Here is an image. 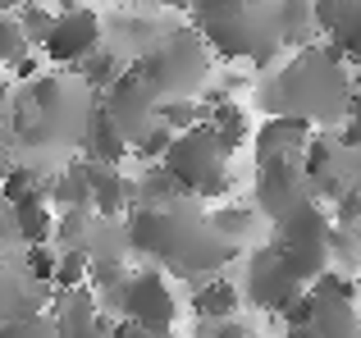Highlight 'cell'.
<instances>
[{"instance_id": "6da1fadb", "label": "cell", "mask_w": 361, "mask_h": 338, "mask_svg": "<svg viewBox=\"0 0 361 338\" xmlns=\"http://www.w3.org/2000/svg\"><path fill=\"white\" fill-rule=\"evenodd\" d=\"M123 238L133 251L174 265L178 275H215L238 256V242L220 238L192 201H165V206H137L123 224Z\"/></svg>"}, {"instance_id": "7a4b0ae2", "label": "cell", "mask_w": 361, "mask_h": 338, "mask_svg": "<svg viewBox=\"0 0 361 338\" xmlns=\"http://www.w3.org/2000/svg\"><path fill=\"white\" fill-rule=\"evenodd\" d=\"M270 115H298L307 124H338L353 115V82L348 64L329 46H302L261 92Z\"/></svg>"}, {"instance_id": "3957f363", "label": "cell", "mask_w": 361, "mask_h": 338, "mask_svg": "<svg viewBox=\"0 0 361 338\" xmlns=\"http://www.w3.org/2000/svg\"><path fill=\"white\" fill-rule=\"evenodd\" d=\"M229 156L233 151L202 119V124H192V128L169 137L165 156H160L156 165L174 178L183 196H224V187H229Z\"/></svg>"}, {"instance_id": "277c9868", "label": "cell", "mask_w": 361, "mask_h": 338, "mask_svg": "<svg viewBox=\"0 0 361 338\" xmlns=\"http://www.w3.org/2000/svg\"><path fill=\"white\" fill-rule=\"evenodd\" d=\"M197 37L206 42V51L224 55V60H252V64H270L279 46V27H274V5L256 0L243 5L233 14H215V18H197Z\"/></svg>"}, {"instance_id": "5b68a950", "label": "cell", "mask_w": 361, "mask_h": 338, "mask_svg": "<svg viewBox=\"0 0 361 338\" xmlns=\"http://www.w3.org/2000/svg\"><path fill=\"white\" fill-rule=\"evenodd\" d=\"M133 69L142 73V82L151 87V96H197L202 82L211 78V51L197 32H174L147 51Z\"/></svg>"}, {"instance_id": "8992f818", "label": "cell", "mask_w": 361, "mask_h": 338, "mask_svg": "<svg viewBox=\"0 0 361 338\" xmlns=\"http://www.w3.org/2000/svg\"><path fill=\"white\" fill-rule=\"evenodd\" d=\"M115 306L128 325L137 330H151V334H169L178 320V306H174V293L169 284L156 275V270H137V275H123L119 293H115Z\"/></svg>"}, {"instance_id": "52a82bcc", "label": "cell", "mask_w": 361, "mask_h": 338, "mask_svg": "<svg viewBox=\"0 0 361 338\" xmlns=\"http://www.w3.org/2000/svg\"><path fill=\"white\" fill-rule=\"evenodd\" d=\"M307 201H311V183L293 156H274V161L256 165V206L270 220H283V215H293Z\"/></svg>"}, {"instance_id": "ba28073f", "label": "cell", "mask_w": 361, "mask_h": 338, "mask_svg": "<svg viewBox=\"0 0 361 338\" xmlns=\"http://www.w3.org/2000/svg\"><path fill=\"white\" fill-rule=\"evenodd\" d=\"M97 46H101V18L92 9H78V5H69L60 18H51V27L42 37L46 60H55V64H78Z\"/></svg>"}, {"instance_id": "9c48e42d", "label": "cell", "mask_w": 361, "mask_h": 338, "mask_svg": "<svg viewBox=\"0 0 361 338\" xmlns=\"http://www.w3.org/2000/svg\"><path fill=\"white\" fill-rule=\"evenodd\" d=\"M101 106H106V115L115 119V128L128 142L156 124V96H151V87L142 82L137 69H119V78L106 87V101H101Z\"/></svg>"}, {"instance_id": "30bf717a", "label": "cell", "mask_w": 361, "mask_h": 338, "mask_svg": "<svg viewBox=\"0 0 361 338\" xmlns=\"http://www.w3.org/2000/svg\"><path fill=\"white\" fill-rule=\"evenodd\" d=\"M298 293H302V284L288 275V265L274 256V247L256 251L252 265H247V288H243L247 302L261 306V311H283Z\"/></svg>"}, {"instance_id": "8fae6325", "label": "cell", "mask_w": 361, "mask_h": 338, "mask_svg": "<svg viewBox=\"0 0 361 338\" xmlns=\"http://www.w3.org/2000/svg\"><path fill=\"white\" fill-rule=\"evenodd\" d=\"M115 325L101 315L97 297L87 293V288H60V297H55L51 306V334L55 338H110Z\"/></svg>"}, {"instance_id": "7c38bea8", "label": "cell", "mask_w": 361, "mask_h": 338, "mask_svg": "<svg viewBox=\"0 0 361 338\" xmlns=\"http://www.w3.org/2000/svg\"><path fill=\"white\" fill-rule=\"evenodd\" d=\"M311 128L316 124H307V119H298V115H270L261 124V133L252 137L256 142V165L274 161V156H293V161H298V151L307 146Z\"/></svg>"}, {"instance_id": "4fadbf2b", "label": "cell", "mask_w": 361, "mask_h": 338, "mask_svg": "<svg viewBox=\"0 0 361 338\" xmlns=\"http://www.w3.org/2000/svg\"><path fill=\"white\" fill-rule=\"evenodd\" d=\"M82 151H87L92 165H119L128 156V137L115 128V119L106 115V106H92L87 110V124H82Z\"/></svg>"}, {"instance_id": "5bb4252c", "label": "cell", "mask_w": 361, "mask_h": 338, "mask_svg": "<svg viewBox=\"0 0 361 338\" xmlns=\"http://www.w3.org/2000/svg\"><path fill=\"white\" fill-rule=\"evenodd\" d=\"M133 192H128V178H119L115 165H92L87 161V206L101 215V220H115V215L128 211Z\"/></svg>"}, {"instance_id": "9a60e30c", "label": "cell", "mask_w": 361, "mask_h": 338, "mask_svg": "<svg viewBox=\"0 0 361 338\" xmlns=\"http://www.w3.org/2000/svg\"><path fill=\"white\" fill-rule=\"evenodd\" d=\"M9 224H14V238L27 242V247H37V242H51V229H55L51 211L42 206V192L9 201Z\"/></svg>"}, {"instance_id": "2e32d148", "label": "cell", "mask_w": 361, "mask_h": 338, "mask_svg": "<svg viewBox=\"0 0 361 338\" xmlns=\"http://www.w3.org/2000/svg\"><path fill=\"white\" fill-rule=\"evenodd\" d=\"M238 302H243V293L229 279H202L192 293V311L202 320H229V315H238Z\"/></svg>"}, {"instance_id": "e0dca14e", "label": "cell", "mask_w": 361, "mask_h": 338, "mask_svg": "<svg viewBox=\"0 0 361 338\" xmlns=\"http://www.w3.org/2000/svg\"><path fill=\"white\" fill-rule=\"evenodd\" d=\"M325 37H329V51L343 64L357 60V51H361V0H343V5H338V18L329 23Z\"/></svg>"}, {"instance_id": "ac0fdd59", "label": "cell", "mask_w": 361, "mask_h": 338, "mask_svg": "<svg viewBox=\"0 0 361 338\" xmlns=\"http://www.w3.org/2000/svg\"><path fill=\"white\" fill-rule=\"evenodd\" d=\"M274 5V27H279V46H307L311 27V0H270Z\"/></svg>"}, {"instance_id": "d6986e66", "label": "cell", "mask_w": 361, "mask_h": 338, "mask_svg": "<svg viewBox=\"0 0 361 338\" xmlns=\"http://www.w3.org/2000/svg\"><path fill=\"white\" fill-rule=\"evenodd\" d=\"M311 334L316 338H361L357 334V306L353 302H316Z\"/></svg>"}, {"instance_id": "ffe728a7", "label": "cell", "mask_w": 361, "mask_h": 338, "mask_svg": "<svg viewBox=\"0 0 361 338\" xmlns=\"http://www.w3.org/2000/svg\"><path fill=\"white\" fill-rule=\"evenodd\" d=\"M206 124L215 128V137H220L229 151H238V146L247 142V133H252V124H247V115L233 101H215L211 110H206Z\"/></svg>"}, {"instance_id": "44dd1931", "label": "cell", "mask_w": 361, "mask_h": 338, "mask_svg": "<svg viewBox=\"0 0 361 338\" xmlns=\"http://www.w3.org/2000/svg\"><path fill=\"white\" fill-rule=\"evenodd\" d=\"M51 196L60 206H69V211H82V206H87V161L64 165L60 174H55V183H51Z\"/></svg>"}, {"instance_id": "7402d4cb", "label": "cell", "mask_w": 361, "mask_h": 338, "mask_svg": "<svg viewBox=\"0 0 361 338\" xmlns=\"http://www.w3.org/2000/svg\"><path fill=\"white\" fill-rule=\"evenodd\" d=\"M202 106H192V96H160L156 101V124L169 128V133H183V128L202 124Z\"/></svg>"}, {"instance_id": "603a6c76", "label": "cell", "mask_w": 361, "mask_h": 338, "mask_svg": "<svg viewBox=\"0 0 361 338\" xmlns=\"http://www.w3.org/2000/svg\"><path fill=\"white\" fill-rule=\"evenodd\" d=\"M119 69H123V60L115 51H92L87 60H78V73H82V87H92V92H106L110 82L119 78Z\"/></svg>"}, {"instance_id": "cb8c5ba5", "label": "cell", "mask_w": 361, "mask_h": 338, "mask_svg": "<svg viewBox=\"0 0 361 338\" xmlns=\"http://www.w3.org/2000/svg\"><path fill=\"white\" fill-rule=\"evenodd\" d=\"M307 293L316 297V302H353L357 288H353V275H343V270H320L307 284Z\"/></svg>"}, {"instance_id": "d4e9b609", "label": "cell", "mask_w": 361, "mask_h": 338, "mask_svg": "<svg viewBox=\"0 0 361 338\" xmlns=\"http://www.w3.org/2000/svg\"><path fill=\"white\" fill-rule=\"evenodd\" d=\"M32 192H42V174L32 165H9L0 174V196L5 201H18V196H32Z\"/></svg>"}, {"instance_id": "484cf974", "label": "cell", "mask_w": 361, "mask_h": 338, "mask_svg": "<svg viewBox=\"0 0 361 338\" xmlns=\"http://www.w3.org/2000/svg\"><path fill=\"white\" fill-rule=\"evenodd\" d=\"M206 220H211V229L220 233V238H229V242H243L247 233H252V206H238V211H211L206 215Z\"/></svg>"}, {"instance_id": "4316f807", "label": "cell", "mask_w": 361, "mask_h": 338, "mask_svg": "<svg viewBox=\"0 0 361 338\" xmlns=\"http://www.w3.org/2000/svg\"><path fill=\"white\" fill-rule=\"evenodd\" d=\"M51 284H60V288H78V284H87V251L73 247V251H64V256H55V275H51Z\"/></svg>"}, {"instance_id": "83f0119b", "label": "cell", "mask_w": 361, "mask_h": 338, "mask_svg": "<svg viewBox=\"0 0 361 338\" xmlns=\"http://www.w3.org/2000/svg\"><path fill=\"white\" fill-rule=\"evenodd\" d=\"M51 18H55V14H46L42 5H23V9L14 14V23H18V32H23V42H27V46H42L46 27H51Z\"/></svg>"}, {"instance_id": "f1b7e54d", "label": "cell", "mask_w": 361, "mask_h": 338, "mask_svg": "<svg viewBox=\"0 0 361 338\" xmlns=\"http://www.w3.org/2000/svg\"><path fill=\"white\" fill-rule=\"evenodd\" d=\"M0 338H55L46 315H14V320H0Z\"/></svg>"}, {"instance_id": "f546056e", "label": "cell", "mask_w": 361, "mask_h": 338, "mask_svg": "<svg viewBox=\"0 0 361 338\" xmlns=\"http://www.w3.org/2000/svg\"><path fill=\"white\" fill-rule=\"evenodd\" d=\"M23 51H27V42H23V32H18V23L9 14H0V64H14Z\"/></svg>"}, {"instance_id": "4dcf8cb0", "label": "cell", "mask_w": 361, "mask_h": 338, "mask_svg": "<svg viewBox=\"0 0 361 338\" xmlns=\"http://www.w3.org/2000/svg\"><path fill=\"white\" fill-rule=\"evenodd\" d=\"M334 201H338V211L329 215V224H343V229H357V215H361V196H357V187H343V192H338Z\"/></svg>"}, {"instance_id": "1f68e13d", "label": "cell", "mask_w": 361, "mask_h": 338, "mask_svg": "<svg viewBox=\"0 0 361 338\" xmlns=\"http://www.w3.org/2000/svg\"><path fill=\"white\" fill-rule=\"evenodd\" d=\"M311 311H316V297L302 288V293L293 297L288 306H283V320H288V330H307V325H311Z\"/></svg>"}, {"instance_id": "d6a6232c", "label": "cell", "mask_w": 361, "mask_h": 338, "mask_svg": "<svg viewBox=\"0 0 361 338\" xmlns=\"http://www.w3.org/2000/svg\"><path fill=\"white\" fill-rule=\"evenodd\" d=\"M27 275H32L37 284H51V275H55V256L46 251V242L27 247Z\"/></svg>"}, {"instance_id": "836d02e7", "label": "cell", "mask_w": 361, "mask_h": 338, "mask_svg": "<svg viewBox=\"0 0 361 338\" xmlns=\"http://www.w3.org/2000/svg\"><path fill=\"white\" fill-rule=\"evenodd\" d=\"M51 233H60V242H73V247H78V242L87 238V215H82V211H69Z\"/></svg>"}, {"instance_id": "e575fe53", "label": "cell", "mask_w": 361, "mask_h": 338, "mask_svg": "<svg viewBox=\"0 0 361 338\" xmlns=\"http://www.w3.org/2000/svg\"><path fill=\"white\" fill-rule=\"evenodd\" d=\"M202 338H247V325L238 315H229V320H202Z\"/></svg>"}, {"instance_id": "d590c367", "label": "cell", "mask_w": 361, "mask_h": 338, "mask_svg": "<svg viewBox=\"0 0 361 338\" xmlns=\"http://www.w3.org/2000/svg\"><path fill=\"white\" fill-rule=\"evenodd\" d=\"M243 5H256V0H192V14L197 18H215V14H233Z\"/></svg>"}, {"instance_id": "8d00e7d4", "label": "cell", "mask_w": 361, "mask_h": 338, "mask_svg": "<svg viewBox=\"0 0 361 338\" xmlns=\"http://www.w3.org/2000/svg\"><path fill=\"white\" fill-rule=\"evenodd\" d=\"M338 5H343V0H311V27L329 32V23L338 18Z\"/></svg>"}, {"instance_id": "74e56055", "label": "cell", "mask_w": 361, "mask_h": 338, "mask_svg": "<svg viewBox=\"0 0 361 338\" xmlns=\"http://www.w3.org/2000/svg\"><path fill=\"white\" fill-rule=\"evenodd\" d=\"M14 78H23V82H32V78H42V60H37V55H18L14 60Z\"/></svg>"}, {"instance_id": "f35d334b", "label": "cell", "mask_w": 361, "mask_h": 338, "mask_svg": "<svg viewBox=\"0 0 361 338\" xmlns=\"http://www.w3.org/2000/svg\"><path fill=\"white\" fill-rule=\"evenodd\" d=\"M110 338H174V334H151V330H137V325H115V330H110Z\"/></svg>"}, {"instance_id": "ab89813d", "label": "cell", "mask_w": 361, "mask_h": 338, "mask_svg": "<svg viewBox=\"0 0 361 338\" xmlns=\"http://www.w3.org/2000/svg\"><path fill=\"white\" fill-rule=\"evenodd\" d=\"M9 101H14V82L0 78V115H9Z\"/></svg>"}, {"instance_id": "60d3db41", "label": "cell", "mask_w": 361, "mask_h": 338, "mask_svg": "<svg viewBox=\"0 0 361 338\" xmlns=\"http://www.w3.org/2000/svg\"><path fill=\"white\" fill-rule=\"evenodd\" d=\"M9 156H14V146H9V137H5V133H0V174H5V169H9V165H14V161H9Z\"/></svg>"}, {"instance_id": "b9f144b4", "label": "cell", "mask_w": 361, "mask_h": 338, "mask_svg": "<svg viewBox=\"0 0 361 338\" xmlns=\"http://www.w3.org/2000/svg\"><path fill=\"white\" fill-rule=\"evenodd\" d=\"M160 5H169V9H192V0H160Z\"/></svg>"}, {"instance_id": "7bdbcfd3", "label": "cell", "mask_w": 361, "mask_h": 338, "mask_svg": "<svg viewBox=\"0 0 361 338\" xmlns=\"http://www.w3.org/2000/svg\"><path fill=\"white\" fill-rule=\"evenodd\" d=\"M283 338H316V334H311V325H307V330H288Z\"/></svg>"}, {"instance_id": "ee69618b", "label": "cell", "mask_w": 361, "mask_h": 338, "mask_svg": "<svg viewBox=\"0 0 361 338\" xmlns=\"http://www.w3.org/2000/svg\"><path fill=\"white\" fill-rule=\"evenodd\" d=\"M9 5H14V0H0V14H5V9H9Z\"/></svg>"}, {"instance_id": "f6af8a7d", "label": "cell", "mask_w": 361, "mask_h": 338, "mask_svg": "<svg viewBox=\"0 0 361 338\" xmlns=\"http://www.w3.org/2000/svg\"><path fill=\"white\" fill-rule=\"evenodd\" d=\"M247 338H256V334H247Z\"/></svg>"}]
</instances>
